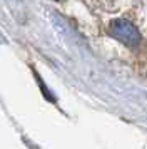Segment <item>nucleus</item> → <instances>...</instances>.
<instances>
[{
	"label": "nucleus",
	"mask_w": 147,
	"mask_h": 149,
	"mask_svg": "<svg viewBox=\"0 0 147 149\" xmlns=\"http://www.w3.org/2000/svg\"><path fill=\"white\" fill-rule=\"evenodd\" d=\"M110 35L115 37L119 42L126 44L127 47H135L140 42L139 30L126 19H115L110 24Z\"/></svg>",
	"instance_id": "1"
}]
</instances>
